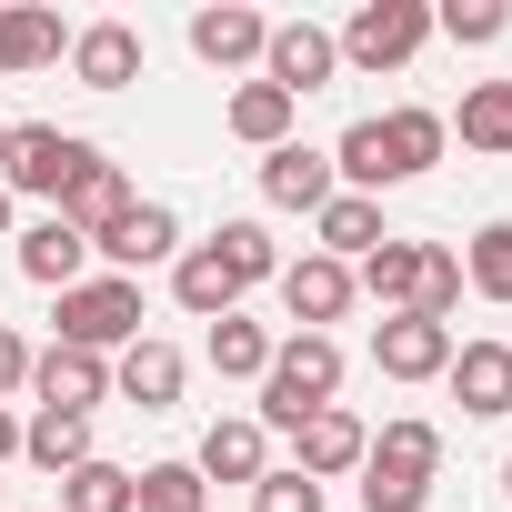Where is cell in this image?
<instances>
[{
	"label": "cell",
	"instance_id": "e575fe53",
	"mask_svg": "<svg viewBox=\"0 0 512 512\" xmlns=\"http://www.w3.org/2000/svg\"><path fill=\"white\" fill-rule=\"evenodd\" d=\"M251 512H322V482H302V472H262V482H251Z\"/></svg>",
	"mask_w": 512,
	"mask_h": 512
},
{
	"label": "cell",
	"instance_id": "cb8c5ba5",
	"mask_svg": "<svg viewBox=\"0 0 512 512\" xmlns=\"http://www.w3.org/2000/svg\"><path fill=\"white\" fill-rule=\"evenodd\" d=\"M292 121H302V101H292V91H272V81H241V91H231V111H221V131H231V141H251V151H282V141H292Z\"/></svg>",
	"mask_w": 512,
	"mask_h": 512
},
{
	"label": "cell",
	"instance_id": "277c9868",
	"mask_svg": "<svg viewBox=\"0 0 512 512\" xmlns=\"http://www.w3.org/2000/svg\"><path fill=\"white\" fill-rule=\"evenodd\" d=\"M332 41H342L352 71H402V61L432 41V11H422V0H362V11H352Z\"/></svg>",
	"mask_w": 512,
	"mask_h": 512
},
{
	"label": "cell",
	"instance_id": "e0dca14e",
	"mask_svg": "<svg viewBox=\"0 0 512 512\" xmlns=\"http://www.w3.org/2000/svg\"><path fill=\"white\" fill-rule=\"evenodd\" d=\"M51 61H71V31H61V11H41V0H11V11H0V81L51 71Z\"/></svg>",
	"mask_w": 512,
	"mask_h": 512
},
{
	"label": "cell",
	"instance_id": "83f0119b",
	"mask_svg": "<svg viewBox=\"0 0 512 512\" xmlns=\"http://www.w3.org/2000/svg\"><path fill=\"white\" fill-rule=\"evenodd\" d=\"M21 462H41L51 482L81 472V462H91V422H81V412H31V422H21Z\"/></svg>",
	"mask_w": 512,
	"mask_h": 512
},
{
	"label": "cell",
	"instance_id": "f35d334b",
	"mask_svg": "<svg viewBox=\"0 0 512 512\" xmlns=\"http://www.w3.org/2000/svg\"><path fill=\"white\" fill-rule=\"evenodd\" d=\"M0 231H11V191H0Z\"/></svg>",
	"mask_w": 512,
	"mask_h": 512
},
{
	"label": "cell",
	"instance_id": "5b68a950",
	"mask_svg": "<svg viewBox=\"0 0 512 512\" xmlns=\"http://www.w3.org/2000/svg\"><path fill=\"white\" fill-rule=\"evenodd\" d=\"M332 71H342V41L322 21H272V41H262V81L272 91L312 101V91H332Z\"/></svg>",
	"mask_w": 512,
	"mask_h": 512
},
{
	"label": "cell",
	"instance_id": "7a4b0ae2",
	"mask_svg": "<svg viewBox=\"0 0 512 512\" xmlns=\"http://www.w3.org/2000/svg\"><path fill=\"white\" fill-rule=\"evenodd\" d=\"M91 161H101V151H91L81 131H61V121H11V141H0V191H11V201H61Z\"/></svg>",
	"mask_w": 512,
	"mask_h": 512
},
{
	"label": "cell",
	"instance_id": "8fae6325",
	"mask_svg": "<svg viewBox=\"0 0 512 512\" xmlns=\"http://www.w3.org/2000/svg\"><path fill=\"white\" fill-rule=\"evenodd\" d=\"M362 452H372V432H362L342 402H322V412L292 432V472H302V482H342V472H362Z\"/></svg>",
	"mask_w": 512,
	"mask_h": 512
},
{
	"label": "cell",
	"instance_id": "9c48e42d",
	"mask_svg": "<svg viewBox=\"0 0 512 512\" xmlns=\"http://www.w3.org/2000/svg\"><path fill=\"white\" fill-rule=\"evenodd\" d=\"M131 201H141V191L121 181V161H91V171H81V181H71L61 201H51V221H71V231H81V241L101 251V241H111V231L131 221Z\"/></svg>",
	"mask_w": 512,
	"mask_h": 512
},
{
	"label": "cell",
	"instance_id": "f1b7e54d",
	"mask_svg": "<svg viewBox=\"0 0 512 512\" xmlns=\"http://www.w3.org/2000/svg\"><path fill=\"white\" fill-rule=\"evenodd\" d=\"M201 352H211L221 382H262V372H272V332H262V322H241V312H221Z\"/></svg>",
	"mask_w": 512,
	"mask_h": 512
},
{
	"label": "cell",
	"instance_id": "ab89813d",
	"mask_svg": "<svg viewBox=\"0 0 512 512\" xmlns=\"http://www.w3.org/2000/svg\"><path fill=\"white\" fill-rule=\"evenodd\" d=\"M502 492H512V462H502Z\"/></svg>",
	"mask_w": 512,
	"mask_h": 512
},
{
	"label": "cell",
	"instance_id": "4dcf8cb0",
	"mask_svg": "<svg viewBox=\"0 0 512 512\" xmlns=\"http://www.w3.org/2000/svg\"><path fill=\"white\" fill-rule=\"evenodd\" d=\"M211 502V482L191 472V462H151V472H131V512H201Z\"/></svg>",
	"mask_w": 512,
	"mask_h": 512
},
{
	"label": "cell",
	"instance_id": "484cf974",
	"mask_svg": "<svg viewBox=\"0 0 512 512\" xmlns=\"http://www.w3.org/2000/svg\"><path fill=\"white\" fill-rule=\"evenodd\" d=\"M372 472H402V482H432L442 472V432L422 422V412H402V422H382L372 432V452H362Z\"/></svg>",
	"mask_w": 512,
	"mask_h": 512
},
{
	"label": "cell",
	"instance_id": "d6a6232c",
	"mask_svg": "<svg viewBox=\"0 0 512 512\" xmlns=\"http://www.w3.org/2000/svg\"><path fill=\"white\" fill-rule=\"evenodd\" d=\"M432 31H442L452 51H492V41L512 31V11H502V0H442V11H432Z\"/></svg>",
	"mask_w": 512,
	"mask_h": 512
},
{
	"label": "cell",
	"instance_id": "7c38bea8",
	"mask_svg": "<svg viewBox=\"0 0 512 512\" xmlns=\"http://www.w3.org/2000/svg\"><path fill=\"white\" fill-rule=\"evenodd\" d=\"M101 262H111L121 282H141L151 262L171 272V262H181V211H171V201H131V221L101 241Z\"/></svg>",
	"mask_w": 512,
	"mask_h": 512
},
{
	"label": "cell",
	"instance_id": "3957f363",
	"mask_svg": "<svg viewBox=\"0 0 512 512\" xmlns=\"http://www.w3.org/2000/svg\"><path fill=\"white\" fill-rule=\"evenodd\" d=\"M61 342L71 352H131L141 342V282H121V272H91V282H71L61 292Z\"/></svg>",
	"mask_w": 512,
	"mask_h": 512
},
{
	"label": "cell",
	"instance_id": "8d00e7d4",
	"mask_svg": "<svg viewBox=\"0 0 512 512\" xmlns=\"http://www.w3.org/2000/svg\"><path fill=\"white\" fill-rule=\"evenodd\" d=\"M11 392H31V342L0 322V402H11Z\"/></svg>",
	"mask_w": 512,
	"mask_h": 512
},
{
	"label": "cell",
	"instance_id": "8992f818",
	"mask_svg": "<svg viewBox=\"0 0 512 512\" xmlns=\"http://www.w3.org/2000/svg\"><path fill=\"white\" fill-rule=\"evenodd\" d=\"M372 372L382 382H442L452 372V322H422V312L372 322Z\"/></svg>",
	"mask_w": 512,
	"mask_h": 512
},
{
	"label": "cell",
	"instance_id": "9a60e30c",
	"mask_svg": "<svg viewBox=\"0 0 512 512\" xmlns=\"http://www.w3.org/2000/svg\"><path fill=\"white\" fill-rule=\"evenodd\" d=\"M191 472H201V482H262V472H272V432L251 422V412H221V422L201 432Z\"/></svg>",
	"mask_w": 512,
	"mask_h": 512
},
{
	"label": "cell",
	"instance_id": "d590c367",
	"mask_svg": "<svg viewBox=\"0 0 512 512\" xmlns=\"http://www.w3.org/2000/svg\"><path fill=\"white\" fill-rule=\"evenodd\" d=\"M422 502H432V482H402V472L362 462V512H422Z\"/></svg>",
	"mask_w": 512,
	"mask_h": 512
},
{
	"label": "cell",
	"instance_id": "ac0fdd59",
	"mask_svg": "<svg viewBox=\"0 0 512 512\" xmlns=\"http://www.w3.org/2000/svg\"><path fill=\"white\" fill-rule=\"evenodd\" d=\"M342 181H332V151H302V141H282V151H262V201L272 211H322Z\"/></svg>",
	"mask_w": 512,
	"mask_h": 512
},
{
	"label": "cell",
	"instance_id": "74e56055",
	"mask_svg": "<svg viewBox=\"0 0 512 512\" xmlns=\"http://www.w3.org/2000/svg\"><path fill=\"white\" fill-rule=\"evenodd\" d=\"M11 452H21V412H11V402H0V462H11Z\"/></svg>",
	"mask_w": 512,
	"mask_h": 512
},
{
	"label": "cell",
	"instance_id": "2e32d148",
	"mask_svg": "<svg viewBox=\"0 0 512 512\" xmlns=\"http://www.w3.org/2000/svg\"><path fill=\"white\" fill-rule=\"evenodd\" d=\"M181 382H191V362H181L171 342H151V332L111 362V392H121L131 412H171V402H181Z\"/></svg>",
	"mask_w": 512,
	"mask_h": 512
},
{
	"label": "cell",
	"instance_id": "44dd1931",
	"mask_svg": "<svg viewBox=\"0 0 512 512\" xmlns=\"http://www.w3.org/2000/svg\"><path fill=\"white\" fill-rule=\"evenodd\" d=\"M171 302L191 312V322H221V312H241V282H231V262L211 241H181V262H171Z\"/></svg>",
	"mask_w": 512,
	"mask_h": 512
},
{
	"label": "cell",
	"instance_id": "52a82bcc",
	"mask_svg": "<svg viewBox=\"0 0 512 512\" xmlns=\"http://www.w3.org/2000/svg\"><path fill=\"white\" fill-rule=\"evenodd\" d=\"M442 111H422V101H402V111H372V161H382V191L392 181H422L432 161H442Z\"/></svg>",
	"mask_w": 512,
	"mask_h": 512
},
{
	"label": "cell",
	"instance_id": "7402d4cb",
	"mask_svg": "<svg viewBox=\"0 0 512 512\" xmlns=\"http://www.w3.org/2000/svg\"><path fill=\"white\" fill-rule=\"evenodd\" d=\"M262 41H272V21H262V11H241V0H221V11H191V51H201L211 71L262 61Z\"/></svg>",
	"mask_w": 512,
	"mask_h": 512
},
{
	"label": "cell",
	"instance_id": "4316f807",
	"mask_svg": "<svg viewBox=\"0 0 512 512\" xmlns=\"http://www.w3.org/2000/svg\"><path fill=\"white\" fill-rule=\"evenodd\" d=\"M462 292L492 302V312H512V221H482L462 241Z\"/></svg>",
	"mask_w": 512,
	"mask_h": 512
},
{
	"label": "cell",
	"instance_id": "ba28073f",
	"mask_svg": "<svg viewBox=\"0 0 512 512\" xmlns=\"http://www.w3.org/2000/svg\"><path fill=\"white\" fill-rule=\"evenodd\" d=\"M352 302H362V292H352V262H332V251H302V262H282V312H292L302 332H332Z\"/></svg>",
	"mask_w": 512,
	"mask_h": 512
},
{
	"label": "cell",
	"instance_id": "836d02e7",
	"mask_svg": "<svg viewBox=\"0 0 512 512\" xmlns=\"http://www.w3.org/2000/svg\"><path fill=\"white\" fill-rule=\"evenodd\" d=\"M452 302H462V251H442V241H422V322H452Z\"/></svg>",
	"mask_w": 512,
	"mask_h": 512
},
{
	"label": "cell",
	"instance_id": "d6986e66",
	"mask_svg": "<svg viewBox=\"0 0 512 512\" xmlns=\"http://www.w3.org/2000/svg\"><path fill=\"white\" fill-rule=\"evenodd\" d=\"M11 241H21V282H41V292L91 282V241H81L71 221H31V231H11Z\"/></svg>",
	"mask_w": 512,
	"mask_h": 512
},
{
	"label": "cell",
	"instance_id": "d4e9b609",
	"mask_svg": "<svg viewBox=\"0 0 512 512\" xmlns=\"http://www.w3.org/2000/svg\"><path fill=\"white\" fill-rule=\"evenodd\" d=\"M442 131H462V151H482V161H512V81H472Z\"/></svg>",
	"mask_w": 512,
	"mask_h": 512
},
{
	"label": "cell",
	"instance_id": "60d3db41",
	"mask_svg": "<svg viewBox=\"0 0 512 512\" xmlns=\"http://www.w3.org/2000/svg\"><path fill=\"white\" fill-rule=\"evenodd\" d=\"M0 141H11V121H0Z\"/></svg>",
	"mask_w": 512,
	"mask_h": 512
},
{
	"label": "cell",
	"instance_id": "603a6c76",
	"mask_svg": "<svg viewBox=\"0 0 512 512\" xmlns=\"http://www.w3.org/2000/svg\"><path fill=\"white\" fill-rule=\"evenodd\" d=\"M312 251H332V262H362V251H382L392 241V221H382V201H362V191H332L322 211H312Z\"/></svg>",
	"mask_w": 512,
	"mask_h": 512
},
{
	"label": "cell",
	"instance_id": "ffe728a7",
	"mask_svg": "<svg viewBox=\"0 0 512 512\" xmlns=\"http://www.w3.org/2000/svg\"><path fill=\"white\" fill-rule=\"evenodd\" d=\"M352 292H362V302H382V322H392V312H412V302H422V241H402V231H392L382 251H362V262H352Z\"/></svg>",
	"mask_w": 512,
	"mask_h": 512
},
{
	"label": "cell",
	"instance_id": "1f68e13d",
	"mask_svg": "<svg viewBox=\"0 0 512 512\" xmlns=\"http://www.w3.org/2000/svg\"><path fill=\"white\" fill-rule=\"evenodd\" d=\"M61 512H131V472L91 452L81 472H61Z\"/></svg>",
	"mask_w": 512,
	"mask_h": 512
},
{
	"label": "cell",
	"instance_id": "30bf717a",
	"mask_svg": "<svg viewBox=\"0 0 512 512\" xmlns=\"http://www.w3.org/2000/svg\"><path fill=\"white\" fill-rule=\"evenodd\" d=\"M31 392H41V412H81L91 422V402H111V362L51 342V352H31Z\"/></svg>",
	"mask_w": 512,
	"mask_h": 512
},
{
	"label": "cell",
	"instance_id": "4fadbf2b",
	"mask_svg": "<svg viewBox=\"0 0 512 512\" xmlns=\"http://www.w3.org/2000/svg\"><path fill=\"white\" fill-rule=\"evenodd\" d=\"M71 81L81 91H131L141 81V31L131 21H81L71 31Z\"/></svg>",
	"mask_w": 512,
	"mask_h": 512
},
{
	"label": "cell",
	"instance_id": "5bb4252c",
	"mask_svg": "<svg viewBox=\"0 0 512 512\" xmlns=\"http://www.w3.org/2000/svg\"><path fill=\"white\" fill-rule=\"evenodd\" d=\"M452 402L472 412V422H502L512 412V342H452Z\"/></svg>",
	"mask_w": 512,
	"mask_h": 512
},
{
	"label": "cell",
	"instance_id": "f546056e",
	"mask_svg": "<svg viewBox=\"0 0 512 512\" xmlns=\"http://www.w3.org/2000/svg\"><path fill=\"white\" fill-rule=\"evenodd\" d=\"M211 251L231 262V282H241V292H251V282H282V241H272L262 221H221V231H211Z\"/></svg>",
	"mask_w": 512,
	"mask_h": 512
},
{
	"label": "cell",
	"instance_id": "6da1fadb",
	"mask_svg": "<svg viewBox=\"0 0 512 512\" xmlns=\"http://www.w3.org/2000/svg\"><path fill=\"white\" fill-rule=\"evenodd\" d=\"M342 392V342L332 332H292V342H272V372H262V432H302L322 402Z\"/></svg>",
	"mask_w": 512,
	"mask_h": 512
}]
</instances>
